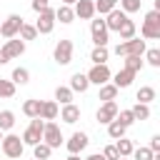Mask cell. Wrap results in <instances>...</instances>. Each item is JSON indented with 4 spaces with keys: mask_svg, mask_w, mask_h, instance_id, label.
<instances>
[{
    "mask_svg": "<svg viewBox=\"0 0 160 160\" xmlns=\"http://www.w3.org/2000/svg\"><path fill=\"white\" fill-rule=\"evenodd\" d=\"M72 98H75V92L68 85H58L55 88V102L58 105H68V102H72Z\"/></svg>",
    "mask_w": 160,
    "mask_h": 160,
    "instance_id": "obj_21",
    "label": "cell"
},
{
    "mask_svg": "<svg viewBox=\"0 0 160 160\" xmlns=\"http://www.w3.org/2000/svg\"><path fill=\"white\" fill-rule=\"evenodd\" d=\"M72 50H75L72 40L62 38V40H58V42H55V50H52V60H55L58 65H68V62H72Z\"/></svg>",
    "mask_w": 160,
    "mask_h": 160,
    "instance_id": "obj_6",
    "label": "cell"
},
{
    "mask_svg": "<svg viewBox=\"0 0 160 160\" xmlns=\"http://www.w3.org/2000/svg\"><path fill=\"white\" fill-rule=\"evenodd\" d=\"M140 35H142V40H160V12H158V10L145 12Z\"/></svg>",
    "mask_w": 160,
    "mask_h": 160,
    "instance_id": "obj_1",
    "label": "cell"
},
{
    "mask_svg": "<svg viewBox=\"0 0 160 160\" xmlns=\"http://www.w3.org/2000/svg\"><path fill=\"white\" fill-rule=\"evenodd\" d=\"M125 130H128V128H125L122 122H118V120H110V122H108V135H110L112 140L125 138Z\"/></svg>",
    "mask_w": 160,
    "mask_h": 160,
    "instance_id": "obj_32",
    "label": "cell"
},
{
    "mask_svg": "<svg viewBox=\"0 0 160 160\" xmlns=\"http://www.w3.org/2000/svg\"><path fill=\"white\" fill-rule=\"evenodd\" d=\"M22 15H18V12H12V15H8L2 22H0V35L5 38V40H12V38H18V32H20V28H22Z\"/></svg>",
    "mask_w": 160,
    "mask_h": 160,
    "instance_id": "obj_7",
    "label": "cell"
},
{
    "mask_svg": "<svg viewBox=\"0 0 160 160\" xmlns=\"http://www.w3.org/2000/svg\"><path fill=\"white\" fill-rule=\"evenodd\" d=\"M85 78H88V82L90 85H105V82H110V78H112V72H110V68L108 65H92L88 72H85Z\"/></svg>",
    "mask_w": 160,
    "mask_h": 160,
    "instance_id": "obj_9",
    "label": "cell"
},
{
    "mask_svg": "<svg viewBox=\"0 0 160 160\" xmlns=\"http://www.w3.org/2000/svg\"><path fill=\"white\" fill-rule=\"evenodd\" d=\"M40 108H42V100H35V98H30V100L22 102V112L28 118H40Z\"/></svg>",
    "mask_w": 160,
    "mask_h": 160,
    "instance_id": "obj_25",
    "label": "cell"
},
{
    "mask_svg": "<svg viewBox=\"0 0 160 160\" xmlns=\"http://www.w3.org/2000/svg\"><path fill=\"white\" fill-rule=\"evenodd\" d=\"M72 92H85L88 88H90V82H88V78H85V72H75L72 78H70V85H68Z\"/></svg>",
    "mask_w": 160,
    "mask_h": 160,
    "instance_id": "obj_19",
    "label": "cell"
},
{
    "mask_svg": "<svg viewBox=\"0 0 160 160\" xmlns=\"http://www.w3.org/2000/svg\"><path fill=\"white\" fill-rule=\"evenodd\" d=\"M32 155H35V160H48V158L52 155V148H48L45 142H38V145L32 148Z\"/></svg>",
    "mask_w": 160,
    "mask_h": 160,
    "instance_id": "obj_38",
    "label": "cell"
},
{
    "mask_svg": "<svg viewBox=\"0 0 160 160\" xmlns=\"http://www.w3.org/2000/svg\"><path fill=\"white\" fill-rule=\"evenodd\" d=\"M90 38H92V45H95V48H108L110 32H108V28H105V20H102V18L90 20Z\"/></svg>",
    "mask_w": 160,
    "mask_h": 160,
    "instance_id": "obj_5",
    "label": "cell"
},
{
    "mask_svg": "<svg viewBox=\"0 0 160 160\" xmlns=\"http://www.w3.org/2000/svg\"><path fill=\"white\" fill-rule=\"evenodd\" d=\"M10 80H12L15 85H28V82H30V70H28V68H15L12 75H10Z\"/></svg>",
    "mask_w": 160,
    "mask_h": 160,
    "instance_id": "obj_29",
    "label": "cell"
},
{
    "mask_svg": "<svg viewBox=\"0 0 160 160\" xmlns=\"http://www.w3.org/2000/svg\"><path fill=\"white\" fill-rule=\"evenodd\" d=\"M20 40L25 42V40H35L38 38V30H35V25H30V22H22V28H20Z\"/></svg>",
    "mask_w": 160,
    "mask_h": 160,
    "instance_id": "obj_37",
    "label": "cell"
},
{
    "mask_svg": "<svg viewBox=\"0 0 160 160\" xmlns=\"http://www.w3.org/2000/svg\"><path fill=\"white\" fill-rule=\"evenodd\" d=\"M72 12L80 20H92L95 18V5H92V0H78L72 5Z\"/></svg>",
    "mask_w": 160,
    "mask_h": 160,
    "instance_id": "obj_14",
    "label": "cell"
},
{
    "mask_svg": "<svg viewBox=\"0 0 160 160\" xmlns=\"http://www.w3.org/2000/svg\"><path fill=\"white\" fill-rule=\"evenodd\" d=\"M118 2H120V10H122L125 15L140 12V5H142V0H118Z\"/></svg>",
    "mask_w": 160,
    "mask_h": 160,
    "instance_id": "obj_34",
    "label": "cell"
},
{
    "mask_svg": "<svg viewBox=\"0 0 160 160\" xmlns=\"http://www.w3.org/2000/svg\"><path fill=\"white\" fill-rule=\"evenodd\" d=\"M142 55H145L142 62H148V65H152V68H160V50H158V48H148Z\"/></svg>",
    "mask_w": 160,
    "mask_h": 160,
    "instance_id": "obj_35",
    "label": "cell"
},
{
    "mask_svg": "<svg viewBox=\"0 0 160 160\" xmlns=\"http://www.w3.org/2000/svg\"><path fill=\"white\" fill-rule=\"evenodd\" d=\"M15 90H18V85H15L12 80L0 78V98H12V95H15Z\"/></svg>",
    "mask_w": 160,
    "mask_h": 160,
    "instance_id": "obj_36",
    "label": "cell"
},
{
    "mask_svg": "<svg viewBox=\"0 0 160 160\" xmlns=\"http://www.w3.org/2000/svg\"><path fill=\"white\" fill-rule=\"evenodd\" d=\"M0 140H2V130H0Z\"/></svg>",
    "mask_w": 160,
    "mask_h": 160,
    "instance_id": "obj_49",
    "label": "cell"
},
{
    "mask_svg": "<svg viewBox=\"0 0 160 160\" xmlns=\"http://www.w3.org/2000/svg\"><path fill=\"white\" fill-rule=\"evenodd\" d=\"M85 160H105V158H102V152H92V155H88Z\"/></svg>",
    "mask_w": 160,
    "mask_h": 160,
    "instance_id": "obj_45",
    "label": "cell"
},
{
    "mask_svg": "<svg viewBox=\"0 0 160 160\" xmlns=\"http://www.w3.org/2000/svg\"><path fill=\"white\" fill-rule=\"evenodd\" d=\"M118 88L112 85V82H105V85H100V92H98V100H102V102H110V100H115L118 98Z\"/></svg>",
    "mask_w": 160,
    "mask_h": 160,
    "instance_id": "obj_24",
    "label": "cell"
},
{
    "mask_svg": "<svg viewBox=\"0 0 160 160\" xmlns=\"http://www.w3.org/2000/svg\"><path fill=\"white\" fill-rule=\"evenodd\" d=\"M130 112H132V118H135V120H148V118H150V105L135 102V105L130 108Z\"/></svg>",
    "mask_w": 160,
    "mask_h": 160,
    "instance_id": "obj_33",
    "label": "cell"
},
{
    "mask_svg": "<svg viewBox=\"0 0 160 160\" xmlns=\"http://www.w3.org/2000/svg\"><path fill=\"white\" fill-rule=\"evenodd\" d=\"M42 142H45L48 148H52V150L62 145V132H60L58 122H52V120L45 122V128H42Z\"/></svg>",
    "mask_w": 160,
    "mask_h": 160,
    "instance_id": "obj_8",
    "label": "cell"
},
{
    "mask_svg": "<svg viewBox=\"0 0 160 160\" xmlns=\"http://www.w3.org/2000/svg\"><path fill=\"white\" fill-rule=\"evenodd\" d=\"M152 152H160V135H152L150 138V145H148Z\"/></svg>",
    "mask_w": 160,
    "mask_h": 160,
    "instance_id": "obj_43",
    "label": "cell"
},
{
    "mask_svg": "<svg viewBox=\"0 0 160 160\" xmlns=\"http://www.w3.org/2000/svg\"><path fill=\"white\" fill-rule=\"evenodd\" d=\"M8 62H10V58H8V55L2 52V48H0V65H8Z\"/></svg>",
    "mask_w": 160,
    "mask_h": 160,
    "instance_id": "obj_44",
    "label": "cell"
},
{
    "mask_svg": "<svg viewBox=\"0 0 160 160\" xmlns=\"http://www.w3.org/2000/svg\"><path fill=\"white\" fill-rule=\"evenodd\" d=\"M88 142H90V138H88L85 132H72V135H70V140L65 142V148H68V152H70V155H80V152L88 148Z\"/></svg>",
    "mask_w": 160,
    "mask_h": 160,
    "instance_id": "obj_11",
    "label": "cell"
},
{
    "mask_svg": "<svg viewBox=\"0 0 160 160\" xmlns=\"http://www.w3.org/2000/svg\"><path fill=\"white\" fill-rule=\"evenodd\" d=\"M115 120H118V122H122L125 128H130V125L135 122V118H132V112H130V110H118Z\"/></svg>",
    "mask_w": 160,
    "mask_h": 160,
    "instance_id": "obj_40",
    "label": "cell"
},
{
    "mask_svg": "<svg viewBox=\"0 0 160 160\" xmlns=\"http://www.w3.org/2000/svg\"><path fill=\"white\" fill-rule=\"evenodd\" d=\"M118 160H130V158H118Z\"/></svg>",
    "mask_w": 160,
    "mask_h": 160,
    "instance_id": "obj_48",
    "label": "cell"
},
{
    "mask_svg": "<svg viewBox=\"0 0 160 160\" xmlns=\"http://www.w3.org/2000/svg\"><path fill=\"white\" fill-rule=\"evenodd\" d=\"M128 20V15L120 10V8H115V10H110L108 15H105V28H108V32H118L120 28H122V22Z\"/></svg>",
    "mask_w": 160,
    "mask_h": 160,
    "instance_id": "obj_12",
    "label": "cell"
},
{
    "mask_svg": "<svg viewBox=\"0 0 160 160\" xmlns=\"http://www.w3.org/2000/svg\"><path fill=\"white\" fill-rule=\"evenodd\" d=\"M12 125H15V112L12 110H0V130L8 132V130H12Z\"/></svg>",
    "mask_w": 160,
    "mask_h": 160,
    "instance_id": "obj_30",
    "label": "cell"
},
{
    "mask_svg": "<svg viewBox=\"0 0 160 160\" xmlns=\"http://www.w3.org/2000/svg\"><path fill=\"white\" fill-rule=\"evenodd\" d=\"M135 32H138V28H135V22L128 18L125 22H122V28L118 30V35H120V40H132L135 38Z\"/></svg>",
    "mask_w": 160,
    "mask_h": 160,
    "instance_id": "obj_28",
    "label": "cell"
},
{
    "mask_svg": "<svg viewBox=\"0 0 160 160\" xmlns=\"http://www.w3.org/2000/svg\"><path fill=\"white\" fill-rule=\"evenodd\" d=\"M58 112H60V105L55 102V100H42V108H40V120H55L58 118Z\"/></svg>",
    "mask_w": 160,
    "mask_h": 160,
    "instance_id": "obj_18",
    "label": "cell"
},
{
    "mask_svg": "<svg viewBox=\"0 0 160 160\" xmlns=\"http://www.w3.org/2000/svg\"><path fill=\"white\" fill-rule=\"evenodd\" d=\"M155 95H158V92H155V88H152V85H142V88L138 90V95H135V98H138V102L150 105V102L155 100Z\"/></svg>",
    "mask_w": 160,
    "mask_h": 160,
    "instance_id": "obj_26",
    "label": "cell"
},
{
    "mask_svg": "<svg viewBox=\"0 0 160 160\" xmlns=\"http://www.w3.org/2000/svg\"><path fill=\"white\" fill-rule=\"evenodd\" d=\"M62 22V25H70L72 20H75V12H72V8L70 5H60L58 10H55V22Z\"/></svg>",
    "mask_w": 160,
    "mask_h": 160,
    "instance_id": "obj_23",
    "label": "cell"
},
{
    "mask_svg": "<svg viewBox=\"0 0 160 160\" xmlns=\"http://www.w3.org/2000/svg\"><path fill=\"white\" fill-rule=\"evenodd\" d=\"M115 115H118V102H115V100H110V102H102V105L98 108V112H95L98 122H102V125H108L110 120H115Z\"/></svg>",
    "mask_w": 160,
    "mask_h": 160,
    "instance_id": "obj_13",
    "label": "cell"
},
{
    "mask_svg": "<svg viewBox=\"0 0 160 160\" xmlns=\"http://www.w3.org/2000/svg\"><path fill=\"white\" fill-rule=\"evenodd\" d=\"M92 5H95V12L98 15H108L110 10L118 8V0H92Z\"/></svg>",
    "mask_w": 160,
    "mask_h": 160,
    "instance_id": "obj_31",
    "label": "cell"
},
{
    "mask_svg": "<svg viewBox=\"0 0 160 160\" xmlns=\"http://www.w3.org/2000/svg\"><path fill=\"white\" fill-rule=\"evenodd\" d=\"M52 28H55V10L52 8H45L42 12H38L35 30H38V35H48V32H52Z\"/></svg>",
    "mask_w": 160,
    "mask_h": 160,
    "instance_id": "obj_10",
    "label": "cell"
},
{
    "mask_svg": "<svg viewBox=\"0 0 160 160\" xmlns=\"http://www.w3.org/2000/svg\"><path fill=\"white\" fill-rule=\"evenodd\" d=\"M58 115H60V120H62V122L75 125V122L80 120V108H78L75 102H68V105H62V110H60Z\"/></svg>",
    "mask_w": 160,
    "mask_h": 160,
    "instance_id": "obj_16",
    "label": "cell"
},
{
    "mask_svg": "<svg viewBox=\"0 0 160 160\" xmlns=\"http://www.w3.org/2000/svg\"><path fill=\"white\" fill-rule=\"evenodd\" d=\"M112 145H115V150H118V155H120V158H130V155H132V150H135L132 140H128V138H118Z\"/></svg>",
    "mask_w": 160,
    "mask_h": 160,
    "instance_id": "obj_22",
    "label": "cell"
},
{
    "mask_svg": "<svg viewBox=\"0 0 160 160\" xmlns=\"http://www.w3.org/2000/svg\"><path fill=\"white\" fill-rule=\"evenodd\" d=\"M2 52L10 58V60H15V58H20L22 52H25V42L22 40H5V45H2Z\"/></svg>",
    "mask_w": 160,
    "mask_h": 160,
    "instance_id": "obj_17",
    "label": "cell"
},
{
    "mask_svg": "<svg viewBox=\"0 0 160 160\" xmlns=\"http://www.w3.org/2000/svg\"><path fill=\"white\" fill-rule=\"evenodd\" d=\"M122 68L138 75V72H140V70L145 68V62H142V55H128V58L122 60Z\"/></svg>",
    "mask_w": 160,
    "mask_h": 160,
    "instance_id": "obj_20",
    "label": "cell"
},
{
    "mask_svg": "<svg viewBox=\"0 0 160 160\" xmlns=\"http://www.w3.org/2000/svg\"><path fill=\"white\" fill-rule=\"evenodd\" d=\"M108 58H110V50L108 48H92V52H90L92 65H108Z\"/></svg>",
    "mask_w": 160,
    "mask_h": 160,
    "instance_id": "obj_27",
    "label": "cell"
},
{
    "mask_svg": "<svg viewBox=\"0 0 160 160\" xmlns=\"http://www.w3.org/2000/svg\"><path fill=\"white\" fill-rule=\"evenodd\" d=\"M132 80H135V72H130V70H125V68H122V70H118V72L110 78V82H112L118 90L130 88V85H132Z\"/></svg>",
    "mask_w": 160,
    "mask_h": 160,
    "instance_id": "obj_15",
    "label": "cell"
},
{
    "mask_svg": "<svg viewBox=\"0 0 160 160\" xmlns=\"http://www.w3.org/2000/svg\"><path fill=\"white\" fill-rule=\"evenodd\" d=\"M45 8H50V0H32V10L35 12H42Z\"/></svg>",
    "mask_w": 160,
    "mask_h": 160,
    "instance_id": "obj_42",
    "label": "cell"
},
{
    "mask_svg": "<svg viewBox=\"0 0 160 160\" xmlns=\"http://www.w3.org/2000/svg\"><path fill=\"white\" fill-rule=\"evenodd\" d=\"M65 160H80V155H68Z\"/></svg>",
    "mask_w": 160,
    "mask_h": 160,
    "instance_id": "obj_47",
    "label": "cell"
},
{
    "mask_svg": "<svg viewBox=\"0 0 160 160\" xmlns=\"http://www.w3.org/2000/svg\"><path fill=\"white\" fill-rule=\"evenodd\" d=\"M0 148H2V155H5V158H12V160H15V158H20V155H22V150H25V145H22L20 135H15V132L2 135Z\"/></svg>",
    "mask_w": 160,
    "mask_h": 160,
    "instance_id": "obj_3",
    "label": "cell"
},
{
    "mask_svg": "<svg viewBox=\"0 0 160 160\" xmlns=\"http://www.w3.org/2000/svg\"><path fill=\"white\" fill-rule=\"evenodd\" d=\"M102 158H105V160H118L120 155H118L115 145H105V148H102Z\"/></svg>",
    "mask_w": 160,
    "mask_h": 160,
    "instance_id": "obj_41",
    "label": "cell"
},
{
    "mask_svg": "<svg viewBox=\"0 0 160 160\" xmlns=\"http://www.w3.org/2000/svg\"><path fill=\"white\" fill-rule=\"evenodd\" d=\"M130 158H132V160H152V158H155V152H152L150 148H135Z\"/></svg>",
    "mask_w": 160,
    "mask_h": 160,
    "instance_id": "obj_39",
    "label": "cell"
},
{
    "mask_svg": "<svg viewBox=\"0 0 160 160\" xmlns=\"http://www.w3.org/2000/svg\"><path fill=\"white\" fill-rule=\"evenodd\" d=\"M75 2H78V0H60V5H70V8H72Z\"/></svg>",
    "mask_w": 160,
    "mask_h": 160,
    "instance_id": "obj_46",
    "label": "cell"
},
{
    "mask_svg": "<svg viewBox=\"0 0 160 160\" xmlns=\"http://www.w3.org/2000/svg\"><path fill=\"white\" fill-rule=\"evenodd\" d=\"M42 128H45V120H40V118H30V125L25 128V132H22V145H30V148H35L38 142H42Z\"/></svg>",
    "mask_w": 160,
    "mask_h": 160,
    "instance_id": "obj_2",
    "label": "cell"
},
{
    "mask_svg": "<svg viewBox=\"0 0 160 160\" xmlns=\"http://www.w3.org/2000/svg\"><path fill=\"white\" fill-rule=\"evenodd\" d=\"M145 50H148V45H145V40H142V38L122 40V42H118V45H115V55H122V58H128V55H142Z\"/></svg>",
    "mask_w": 160,
    "mask_h": 160,
    "instance_id": "obj_4",
    "label": "cell"
}]
</instances>
